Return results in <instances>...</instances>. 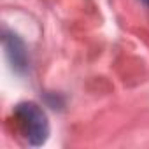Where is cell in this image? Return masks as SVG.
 <instances>
[{
    "label": "cell",
    "mask_w": 149,
    "mask_h": 149,
    "mask_svg": "<svg viewBox=\"0 0 149 149\" xmlns=\"http://www.w3.org/2000/svg\"><path fill=\"white\" fill-rule=\"evenodd\" d=\"M19 126L32 146H42L49 135V123L46 112L33 102H25L16 107Z\"/></svg>",
    "instance_id": "obj_1"
},
{
    "label": "cell",
    "mask_w": 149,
    "mask_h": 149,
    "mask_svg": "<svg viewBox=\"0 0 149 149\" xmlns=\"http://www.w3.org/2000/svg\"><path fill=\"white\" fill-rule=\"evenodd\" d=\"M6 49H7V54L11 58L14 70L23 72L26 68V53H25L23 42L16 35H7L6 37Z\"/></svg>",
    "instance_id": "obj_2"
},
{
    "label": "cell",
    "mask_w": 149,
    "mask_h": 149,
    "mask_svg": "<svg viewBox=\"0 0 149 149\" xmlns=\"http://www.w3.org/2000/svg\"><path fill=\"white\" fill-rule=\"evenodd\" d=\"M142 2H144V4H146V6H149V0H142Z\"/></svg>",
    "instance_id": "obj_3"
}]
</instances>
